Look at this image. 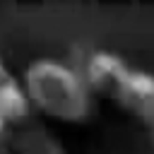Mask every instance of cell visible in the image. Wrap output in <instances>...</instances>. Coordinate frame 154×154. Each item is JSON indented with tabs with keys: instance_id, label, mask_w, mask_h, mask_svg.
<instances>
[{
	"instance_id": "1",
	"label": "cell",
	"mask_w": 154,
	"mask_h": 154,
	"mask_svg": "<svg viewBox=\"0 0 154 154\" xmlns=\"http://www.w3.org/2000/svg\"><path fill=\"white\" fill-rule=\"evenodd\" d=\"M19 82L31 111L51 120L65 125H82L91 120L96 111V96L89 89L84 75L60 60H34L24 67Z\"/></svg>"
},
{
	"instance_id": "2",
	"label": "cell",
	"mask_w": 154,
	"mask_h": 154,
	"mask_svg": "<svg viewBox=\"0 0 154 154\" xmlns=\"http://www.w3.org/2000/svg\"><path fill=\"white\" fill-rule=\"evenodd\" d=\"M82 75L94 96L116 103L154 130V72L130 65L113 51H94Z\"/></svg>"
},
{
	"instance_id": "3",
	"label": "cell",
	"mask_w": 154,
	"mask_h": 154,
	"mask_svg": "<svg viewBox=\"0 0 154 154\" xmlns=\"http://www.w3.org/2000/svg\"><path fill=\"white\" fill-rule=\"evenodd\" d=\"M5 140L14 154H67L65 144L55 137V132L36 120V116L12 125L5 132Z\"/></svg>"
},
{
	"instance_id": "4",
	"label": "cell",
	"mask_w": 154,
	"mask_h": 154,
	"mask_svg": "<svg viewBox=\"0 0 154 154\" xmlns=\"http://www.w3.org/2000/svg\"><path fill=\"white\" fill-rule=\"evenodd\" d=\"M31 116H36L24 96L22 82L19 77L0 60V135L5 137V132L17 125L29 120Z\"/></svg>"
},
{
	"instance_id": "5",
	"label": "cell",
	"mask_w": 154,
	"mask_h": 154,
	"mask_svg": "<svg viewBox=\"0 0 154 154\" xmlns=\"http://www.w3.org/2000/svg\"><path fill=\"white\" fill-rule=\"evenodd\" d=\"M0 154H14L12 149H10V144H7V140L0 135Z\"/></svg>"
}]
</instances>
